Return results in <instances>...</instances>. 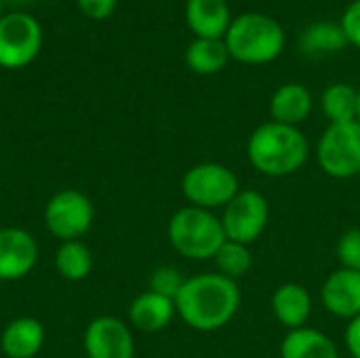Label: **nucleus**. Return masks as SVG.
Returning a JSON list of instances; mask_svg holds the SVG:
<instances>
[{"instance_id": "obj_28", "label": "nucleus", "mask_w": 360, "mask_h": 358, "mask_svg": "<svg viewBox=\"0 0 360 358\" xmlns=\"http://www.w3.org/2000/svg\"><path fill=\"white\" fill-rule=\"evenodd\" d=\"M344 342L346 348L352 358H360V317L348 321L346 325V333H344Z\"/></svg>"}, {"instance_id": "obj_26", "label": "nucleus", "mask_w": 360, "mask_h": 358, "mask_svg": "<svg viewBox=\"0 0 360 358\" xmlns=\"http://www.w3.org/2000/svg\"><path fill=\"white\" fill-rule=\"evenodd\" d=\"M342 27L348 38V44H354L356 49H360V0H354L346 8L342 17Z\"/></svg>"}, {"instance_id": "obj_14", "label": "nucleus", "mask_w": 360, "mask_h": 358, "mask_svg": "<svg viewBox=\"0 0 360 358\" xmlns=\"http://www.w3.org/2000/svg\"><path fill=\"white\" fill-rule=\"evenodd\" d=\"M186 21L196 38L224 40L232 23L230 4L226 0H188Z\"/></svg>"}, {"instance_id": "obj_21", "label": "nucleus", "mask_w": 360, "mask_h": 358, "mask_svg": "<svg viewBox=\"0 0 360 358\" xmlns=\"http://www.w3.org/2000/svg\"><path fill=\"white\" fill-rule=\"evenodd\" d=\"M321 110L327 116L329 124L352 122L359 112V89L346 82H335L325 89L321 97Z\"/></svg>"}, {"instance_id": "obj_11", "label": "nucleus", "mask_w": 360, "mask_h": 358, "mask_svg": "<svg viewBox=\"0 0 360 358\" xmlns=\"http://www.w3.org/2000/svg\"><path fill=\"white\" fill-rule=\"evenodd\" d=\"M38 262V243L23 228H0V281L27 276Z\"/></svg>"}, {"instance_id": "obj_4", "label": "nucleus", "mask_w": 360, "mask_h": 358, "mask_svg": "<svg viewBox=\"0 0 360 358\" xmlns=\"http://www.w3.org/2000/svg\"><path fill=\"white\" fill-rule=\"evenodd\" d=\"M167 236L171 247L186 260L207 262L213 260L219 247L226 243V232L221 217L215 211L198 207H181L175 211L167 226Z\"/></svg>"}, {"instance_id": "obj_5", "label": "nucleus", "mask_w": 360, "mask_h": 358, "mask_svg": "<svg viewBox=\"0 0 360 358\" xmlns=\"http://www.w3.org/2000/svg\"><path fill=\"white\" fill-rule=\"evenodd\" d=\"M240 192L238 175L221 162H198L181 177L184 198L198 209H224Z\"/></svg>"}, {"instance_id": "obj_24", "label": "nucleus", "mask_w": 360, "mask_h": 358, "mask_svg": "<svg viewBox=\"0 0 360 358\" xmlns=\"http://www.w3.org/2000/svg\"><path fill=\"white\" fill-rule=\"evenodd\" d=\"M335 257L340 262V268L360 272V228H350L338 238Z\"/></svg>"}, {"instance_id": "obj_6", "label": "nucleus", "mask_w": 360, "mask_h": 358, "mask_svg": "<svg viewBox=\"0 0 360 358\" xmlns=\"http://www.w3.org/2000/svg\"><path fill=\"white\" fill-rule=\"evenodd\" d=\"M316 162L327 177L352 179L360 175V122L329 124L316 143Z\"/></svg>"}, {"instance_id": "obj_12", "label": "nucleus", "mask_w": 360, "mask_h": 358, "mask_svg": "<svg viewBox=\"0 0 360 358\" xmlns=\"http://www.w3.org/2000/svg\"><path fill=\"white\" fill-rule=\"evenodd\" d=\"M321 302L335 319L352 321L360 317V272L348 268L333 270L321 287Z\"/></svg>"}, {"instance_id": "obj_23", "label": "nucleus", "mask_w": 360, "mask_h": 358, "mask_svg": "<svg viewBox=\"0 0 360 358\" xmlns=\"http://www.w3.org/2000/svg\"><path fill=\"white\" fill-rule=\"evenodd\" d=\"M215 262V268L221 276L230 279V281H236L238 279H245L251 268H253V255H251V249L243 243H236V241H228L219 247V251L215 253L213 257Z\"/></svg>"}, {"instance_id": "obj_30", "label": "nucleus", "mask_w": 360, "mask_h": 358, "mask_svg": "<svg viewBox=\"0 0 360 358\" xmlns=\"http://www.w3.org/2000/svg\"><path fill=\"white\" fill-rule=\"evenodd\" d=\"M2 2H4V0H0V17L4 15V13H2Z\"/></svg>"}, {"instance_id": "obj_8", "label": "nucleus", "mask_w": 360, "mask_h": 358, "mask_svg": "<svg viewBox=\"0 0 360 358\" xmlns=\"http://www.w3.org/2000/svg\"><path fill=\"white\" fill-rule=\"evenodd\" d=\"M270 205L268 198L251 188H240V192L221 209V226L228 241L243 243L251 247L268 228Z\"/></svg>"}, {"instance_id": "obj_29", "label": "nucleus", "mask_w": 360, "mask_h": 358, "mask_svg": "<svg viewBox=\"0 0 360 358\" xmlns=\"http://www.w3.org/2000/svg\"><path fill=\"white\" fill-rule=\"evenodd\" d=\"M356 120L360 122V89H359V112H356Z\"/></svg>"}, {"instance_id": "obj_16", "label": "nucleus", "mask_w": 360, "mask_h": 358, "mask_svg": "<svg viewBox=\"0 0 360 358\" xmlns=\"http://www.w3.org/2000/svg\"><path fill=\"white\" fill-rule=\"evenodd\" d=\"M312 93L300 82H287L278 87L270 97V116L274 122L300 127L312 112Z\"/></svg>"}, {"instance_id": "obj_13", "label": "nucleus", "mask_w": 360, "mask_h": 358, "mask_svg": "<svg viewBox=\"0 0 360 358\" xmlns=\"http://www.w3.org/2000/svg\"><path fill=\"white\" fill-rule=\"evenodd\" d=\"M270 308L274 319L287 331H293V329L308 327V321L312 317V298L304 285L285 283L272 293Z\"/></svg>"}, {"instance_id": "obj_7", "label": "nucleus", "mask_w": 360, "mask_h": 358, "mask_svg": "<svg viewBox=\"0 0 360 358\" xmlns=\"http://www.w3.org/2000/svg\"><path fill=\"white\" fill-rule=\"evenodd\" d=\"M42 46V27L36 17L23 11L0 17V68L21 70L30 65Z\"/></svg>"}, {"instance_id": "obj_25", "label": "nucleus", "mask_w": 360, "mask_h": 358, "mask_svg": "<svg viewBox=\"0 0 360 358\" xmlns=\"http://www.w3.org/2000/svg\"><path fill=\"white\" fill-rule=\"evenodd\" d=\"M184 283H186V279L181 276V272L175 266H160L150 276V291L175 300L177 293L181 291Z\"/></svg>"}, {"instance_id": "obj_1", "label": "nucleus", "mask_w": 360, "mask_h": 358, "mask_svg": "<svg viewBox=\"0 0 360 358\" xmlns=\"http://www.w3.org/2000/svg\"><path fill=\"white\" fill-rule=\"evenodd\" d=\"M243 304V293L236 281L219 272H205L186 279L175 298L177 317L194 331L213 333L232 323Z\"/></svg>"}, {"instance_id": "obj_3", "label": "nucleus", "mask_w": 360, "mask_h": 358, "mask_svg": "<svg viewBox=\"0 0 360 358\" xmlns=\"http://www.w3.org/2000/svg\"><path fill=\"white\" fill-rule=\"evenodd\" d=\"M283 25L262 13H243L232 19L230 30L224 38L230 57L247 65H262L274 61L285 49Z\"/></svg>"}, {"instance_id": "obj_15", "label": "nucleus", "mask_w": 360, "mask_h": 358, "mask_svg": "<svg viewBox=\"0 0 360 358\" xmlns=\"http://www.w3.org/2000/svg\"><path fill=\"white\" fill-rule=\"evenodd\" d=\"M175 314V300L148 289L133 300L129 308V323L143 333H156L167 329L173 323Z\"/></svg>"}, {"instance_id": "obj_22", "label": "nucleus", "mask_w": 360, "mask_h": 358, "mask_svg": "<svg viewBox=\"0 0 360 358\" xmlns=\"http://www.w3.org/2000/svg\"><path fill=\"white\" fill-rule=\"evenodd\" d=\"M55 270L65 281H84L93 270V253L82 241H65L55 253Z\"/></svg>"}, {"instance_id": "obj_17", "label": "nucleus", "mask_w": 360, "mask_h": 358, "mask_svg": "<svg viewBox=\"0 0 360 358\" xmlns=\"http://www.w3.org/2000/svg\"><path fill=\"white\" fill-rule=\"evenodd\" d=\"M44 327L32 317L11 321L0 338V348L6 358H34L44 346Z\"/></svg>"}, {"instance_id": "obj_19", "label": "nucleus", "mask_w": 360, "mask_h": 358, "mask_svg": "<svg viewBox=\"0 0 360 358\" xmlns=\"http://www.w3.org/2000/svg\"><path fill=\"white\" fill-rule=\"evenodd\" d=\"M230 51L224 40L217 38H196L186 49V63L192 72L211 76L226 68L230 61Z\"/></svg>"}, {"instance_id": "obj_18", "label": "nucleus", "mask_w": 360, "mask_h": 358, "mask_svg": "<svg viewBox=\"0 0 360 358\" xmlns=\"http://www.w3.org/2000/svg\"><path fill=\"white\" fill-rule=\"evenodd\" d=\"M281 358H340L338 344L321 329L302 327L287 331L281 342Z\"/></svg>"}, {"instance_id": "obj_20", "label": "nucleus", "mask_w": 360, "mask_h": 358, "mask_svg": "<svg viewBox=\"0 0 360 358\" xmlns=\"http://www.w3.org/2000/svg\"><path fill=\"white\" fill-rule=\"evenodd\" d=\"M344 46H348L344 27H342V23H333V21H316V23L308 25L300 38V49L306 55H314V57L338 53Z\"/></svg>"}, {"instance_id": "obj_2", "label": "nucleus", "mask_w": 360, "mask_h": 358, "mask_svg": "<svg viewBox=\"0 0 360 358\" xmlns=\"http://www.w3.org/2000/svg\"><path fill=\"white\" fill-rule=\"evenodd\" d=\"M247 158L266 177H289L308 162L310 141L300 127L270 120L249 135Z\"/></svg>"}, {"instance_id": "obj_9", "label": "nucleus", "mask_w": 360, "mask_h": 358, "mask_svg": "<svg viewBox=\"0 0 360 358\" xmlns=\"http://www.w3.org/2000/svg\"><path fill=\"white\" fill-rule=\"evenodd\" d=\"M95 219V207L80 190H61L53 194L44 207V226L49 234L65 241L82 238Z\"/></svg>"}, {"instance_id": "obj_27", "label": "nucleus", "mask_w": 360, "mask_h": 358, "mask_svg": "<svg viewBox=\"0 0 360 358\" xmlns=\"http://www.w3.org/2000/svg\"><path fill=\"white\" fill-rule=\"evenodd\" d=\"M76 4L91 19H108L116 11L118 0H76Z\"/></svg>"}, {"instance_id": "obj_10", "label": "nucleus", "mask_w": 360, "mask_h": 358, "mask_svg": "<svg viewBox=\"0 0 360 358\" xmlns=\"http://www.w3.org/2000/svg\"><path fill=\"white\" fill-rule=\"evenodd\" d=\"M84 352L89 358H133V331L116 317H97L84 331Z\"/></svg>"}]
</instances>
